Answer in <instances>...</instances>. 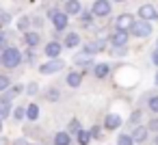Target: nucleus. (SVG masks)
Masks as SVG:
<instances>
[{"label": "nucleus", "instance_id": "36", "mask_svg": "<svg viewBox=\"0 0 158 145\" xmlns=\"http://www.w3.org/2000/svg\"><path fill=\"white\" fill-rule=\"evenodd\" d=\"M2 48H7V35L0 31V50H2Z\"/></svg>", "mask_w": 158, "mask_h": 145}, {"label": "nucleus", "instance_id": "16", "mask_svg": "<svg viewBox=\"0 0 158 145\" xmlns=\"http://www.w3.org/2000/svg\"><path fill=\"white\" fill-rule=\"evenodd\" d=\"M80 82H82V74H80V72H69V74H67V85H69L72 89H76Z\"/></svg>", "mask_w": 158, "mask_h": 145}, {"label": "nucleus", "instance_id": "13", "mask_svg": "<svg viewBox=\"0 0 158 145\" xmlns=\"http://www.w3.org/2000/svg\"><path fill=\"white\" fill-rule=\"evenodd\" d=\"M24 41H26L28 48H35V46L41 44V37H39V33H35V31H26V33H24Z\"/></svg>", "mask_w": 158, "mask_h": 145}, {"label": "nucleus", "instance_id": "19", "mask_svg": "<svg viewBox=\"0 0 158 145\" xmlns=\"http://www.w3.org/2000/svg\"><path fill=\"white\" fill-rule=\"evenodd\" d=\"M54 145H72L69 134H67V132H59V134L54 136Z\"/></svg>", "mask_w": 158, "mask_h": 145}, {"label": "nucleus", "instance_id": "20", "mask_svg": "<svg viewBox=\"0 0 158 145\" xmlns=\"http://www.w3.org/2000/svg\"><path fill=\"white\" fill-rule=\"evenodd\" d=\"M76 139H78L80 145H89V143H91V134H89L87 130H78V132H76Z\"/></svg>", "mask_w": 158, "mask_h": 145}, {"label": "nucleus", "instance_id": "11", "mask_svg": "<svg viewBox=\"0 0 158 145\" xmlns=\"http://www.w3.org/2000/svg\"><path fill=\"white\" fill-rule=\"evenodd\" d=\"M110 44H113L115 48H119V46H128V33H123V31L113 33V35H110Z\"/></svg>", "mask_w": 158, "mask_h": 145}, {"label": "nucleus", "instance_id": "8", "mask_svg": "<svg viewBox=\"0 0 158 145\" xmlns=\"http://www.w3.org/2000/svg\"><path fill=\"white\" fill-rule=\"evenodd\" d=\"M139 18L141 20H158V11L152 7V5H143V7H139Z\"/></svg>", "mask_w": 158, "mask_h": 145}, {"label": "nucleus", "instance_id": "44", "mask_svg": "<svg viewBox=\"0 0 158 145\" xmlns=\"http://www.w3.org/2000/svg\"><path fill=\"white\" fill-rule=\"evenodd\" d=\"M115 2H123V0H115Z\"/></svg>", "mask_w": 158, "mask_h": 145}, {"label": "nucleus", "instance_id": "33", "mask_svg": "<svg viewBox=\"0 0 158 145\" xmlns=\"http://www.w3.org/2000/svg\"><path fill=\"white\" fill-rule=\"evenodd\" d=\"M147 130H154V132H158V117L149 119V123H147Z\"/></svg>", "mask_w": 158, "mask_h": 145}, {"label": "nucleus", "instance_id": "42", "mask_svg": "<svg viewBox=\"0 0 158 145\" xmlns=\"http://www.w3.org/2000/svg\"><path fill=\"white\" fill-rule=\"evenodd\" d=\"M0 132H2V119H0Z\"/></svg>", "mask_w": 158, "mask_h": 145}, {"label": "nucleus", "instance_id": "1", "mask_svg": "<svg viewBox=\"0 0 158 145\" xmlns=\"http://www.w3.org/2000/svg\"><path fill=\"white\" fill-rule=\"evenodd\" d=\"M0 63H2L7 69H15V67L22 63V52H20L18 48L7 46V48H2V54H0Z\"/></svg>", "mask_w": 158, "mask_h": 145}, {"label": "nucleus", "instance_id": "35", "mask_svg": "<svg viewBox=\"0 0 158 145\" xmlns=\"http://www.w3.org/2000/svg\"><path fill=\"white\" fill-rule=\"evenodd\" d=\"M89 134H91V139H100L102 130H100V128H91V130H89Z\"/></svg>", "mask_w": 158, "mask_h": 145}, {"label": "nucleus", "instance_id": "10", "mask_svg": "<svg viewBox=\"0 0 158 145\" xmlns=\"http://www.w3.org/2000/svg\"><path fill=\"white\" fill-rule=\"evenodd\" d=\"M147 134H149L147 126H136V128H134V132H132L130 136H132V141H134V143H145V141H147Z\"/></svg>", "mask_w": 158, "mask_h": 145}, {"label": "nucleus", "instance_id": "32", "mask_svg": "<svg viewBox=\"0 0 158 145\" xmlns=\"http://www.w3.org/2000/svg\"><path fill=\"white\" fill-rule=\"evenodd\" d=\"M78 130H80V121H78V119H72V121H69V132L76 134Z\"/></svg>", "mask_w": 158, "mask_h": 145}, {"label": "nucleus", "instance_id": "9", "mask_svg": "<svg viewBox=\"0 0 158 145\" xmlns=\"http://www.w3.org/2000/svg\"><path fill=\"white\" fill-rule=\"evenodd\" d=\"M61 50H63V44H59V41H50V44H46V56L48 59H59V54H61Z\"/></svg>", "mask_w": 158, "mask_h": 145}, {"label": "nucleus", "instance_id": "39", "mask_svg": "<svg viewBox=\"0 0 158 145\" xmlns=\"http://www.w3.org/2000/svg\"><path fill=\"white\" fill-rule=\"evenodd\" d=\"M13 145H31V143H28V141H26V139H18V141H15V143H13Z\"/></svg>", "mask_w": 158, "mask_h": 145}, {"label": "nucleus", "instance_id": "38", "mask_svg": "<svg viewBox=\"0 0 158 145\" xmlns=\"http://www.w3.org/2000/svg\"><path fill=\"white\" fill-rule=\"evenodd\" d=\"M31 24H35V26H44V20H41V18H35Z\"/></svg>", "mask_w": 158, "mask_h": 145}, {"label": "nucleus", "instance_id": "23", "mask_svg": "<svg viewBox=\"0 0 158 145\" xmlns=\"http://www.w3.org/2000/svg\"><path fill=\"white\" fill-rule=\"evenodd\" d=\"M46 97H48L50 102H56V100L61 97V93H59V89H56V87H50V89L46 91Z\"/></svg>", "mask_w": 158, "mask_h": 145}, {"label": "nucleus", "instance_id": "21", "mask_svg": "<svg viewBox=\"0 0 158 145\" xmlns=\"http://www.w3.org/2000/svg\"><path fill=\"white\" fill-rule=\"evenodd\" d=\"M74 63H76V65H80V67L91 65V54H85V52H82L80 56H76V59H74Z\"/></svg>", "mask_w": 158, "mask_h": 145}, {"label": "nucleus", "instance_id": "24", "mask_svg": "<svg viewBox=\"0 0 158 145\" xmlns=\"http://www.w3.org/2000/svg\"><path fill=\"white\" fill-rule=\"evenodd\" d=\"M117 145H134V141H132V136H130V134H119Z\"/></svg>", "mask_w": 158, "mask_h": 145}, {"label": "nucleus", "instance_id": "27", "mask_svg": "<svg viewBox=\"0 0 158 145\" xmlns=\"http://www.w3.org/2000/svg\"><path fill=\"white\" fill-rule=\"evenodd\" d=\"M9 87H11V80H9V76L0 74V91H5V89H9Z\"/></svg>", "mask_w": 158, "mask_h": 145}, {"label": "nucleus", "instance_id": "17", "mask_svg": "<svg viewBox=\"0 0 158 145\" xmlns=\"http://www.w3.org/2000/svg\"><path fill=\"white\" fill-rule=\"evenodd\" d=\"M108 72H110V67H108L106 63H98V65L93 67V74H95V78H106V76H108Z\"/></svg>", "mask_w": 158, "mask_h": 145}, {"label": "nucleus", "instance_id": "5", "mask_svg": "<svg viewBox=\"0 0 158 145\" xmlns=\"http://www.w3.org/2000/svg\"><path fill=\"white\" fill-rule=\"evenodd\" d=\"M65 67V63L61 61V59H50L48 63H44L41 67H39V72L41 74H46V76H50V74H56V72H61Z\"/></svg>", "mask_w": 158, "mask_h": 145}, {"label": "nucleus", "instance_id": "31", "mask_svg": "<svg viewBox=\"0 0 158 145\" xmlns=\"http://www.w3.org/2000/svg\"><path fill=\"white\" fill-rule=\"evenodd\" d=\"M26 93H28V95H37V93H39V87H37V82H31V85L26 87Z\"/></svg>", "mask_w": 158, "mask_h": 145}, {"label": "nucleus", "instance_id": "41", "mask_svg": "<svg viewBox=\"0 0 158 145\" xmlns=\"http://www.w3.org/2000/svg\"><path fill=\"white\" fill-rule=\"evenodd\" d=\"M154 145H158V136H156V139H154Z\"/></svg>", "mask_w": 158, "mask_h": 145}, {"label": "nucleus", "instance_id": "2", "mask_svg": "<svg viewBox=\"0 0 158 145\" xmlns=\"http://www.w3.org/2000/svg\"><path fill=\"white\" fill-rule=\"evenodd\" d=\"M130 33L134 37H141V39H147L152 35V24L147 20H134L132 26H130Z\"/></svg>", "mask_w": 158, "mask_h": 145}, {"label": "nucleus", "instance_id": "6", "mask_svg": "<svg viewBox=\"0 0 158 145\" xmlns=\"http://www.w3.org/2000/svg\"><path fill=\"white\" fill-rule=\"evenodd\" d=\"M132 22H134V18H132L130 13H121V15L117 18L115 26H117V31H123V33H128V31H130V26H132Z\"/></svg>", "mask_w": 158, "mask_h": 145}, {"label": "nucleus", "instance_id": "29", "mask_svg": "<svg viewBox=\"0 0 158 145\" xmlns=\"http://www.w3.org/2000/svg\"><path fill=\"white\" fill-rule=\"evenodd\" d=\"M9 22H11V15L7 11H0V26H9Z\"/></svg>", "mask_w": 158, "mask_h": 145}, {"label": "nucleus", "instance_id": "15", "mask_svg": "<svg viewBox=\"0 0 158 145\" xmlns=\"http://www.w3.org/2000/svg\"><path fill=\"white\" fill-rule=\"evenodd\" d=\"M63 46H67V48H78V46H80V35H78V33H67Z\"/></svg>", "mask_w": 158, "mask_h": 145}, {"label": "nucleus", "instance_id": "37", "mask_svg": "<svg viewBox=\"0 0 158 145\" xmlns=\"http://www.w3.org/2000/svg\"><path fill=\"white\" fill-rule=\"evenodd\" d=\"M91 18H93L91 11H89V13H82V22H85V24H91Z\"/></svg>", "mask_w": 158, "mask_h": 145}, {"label": "nucleus", "instance_id": "28", "mask_svg": "<svg viewBox=\"0 0 158 145\" xmlns=\"http://www.w3.org/2000/svg\"><path fill=\"white\" fill-rule=\"evenodd\" d=\"M93 48H95V52H102V50L106 48V39H104V37H100L98 41H93Z\"/></svg>", "mask_w": 158, "mask_h": 145}, {"label": "nucleus", "instance_id": "12", "mask_svg": "<svg viewBox=\"0 0 158 145\" xmlns=\"http://www.w3.org/2000/svg\"><path fill=\"white\" fill-rule=\"evenodd\" d=\"M121 123H123L121 117L115 115V113H113V115H106V119H104V128H106V130H117Z\"/></svg>", "mask_w": 158, "mask_h": 145}, {"label": "nucleus", "instance_id": "43", "mask_svg": "<svg viewBox=\"0 0 158 145\" xmlns=\"http://www.w3.org/2000/svg\"><path fill=\"white\" fill-rule=\"evenodd\" d=\"M156 85H158V72H156Z\"/></svg>", "mask_w": 158, "mask_h": 145}, {"label": "nucleus", "instance_id": "25", "mask_svg": "<svg viewBox=\"0 0 158 145\" xmlns=\"http://www.w3.org/2000/svg\"><path fill=\"white\" fill-rule=\"evenodd\" d=\"M147 108H149L152 113H156V115H158V95H152V97H149V102H147Z\"/></svg>", "mask_w": 158, "mask_h": 145}, {"label": "nucleus", "instance_id": "40", "mask_svg": "<svg viewBox=\"0 0 158 145\" xmlns=\"http://www.w3.org/2000/svg\"><path fill=\"white\" fill-rule=\"evenodd\" d=\"M152 61H154V65H156V67H158V50H156V52H154V54H152Z\"/></svg>", "mask_w": 158, "mask_h": 145}, {"label": "nucleus", "instance_id": "7", "mask_svg": "<svg viewBox=\"0 0 158 145\" xmlns=\"http://www.w3.org/2000/svg\"><path fill=\"white\" fill-rule=\"evenodd\" d=\"M22 85H15V87H9V91L5 89V91H0V102H11L13 97H18L20 93H22Z\"/></svg>", "mask_w": 158, "mask_h": 145}, {"label": "nucleus", "instance_id": "30", "mask_svg": "<svg viewBox=\"0 0 158 145\" xmlns=\"http://www.w3.org/2000/svg\"><path fill=\"white\" fill-rule=\"evenodd\" d=\"M24 61H26V63H35V52H33V48H28V50L24 52Z\"/></svg>", "mask_w": 158, "mask_h": 145}, {"label": "nucleus", "instance_id": "4", "mask_svg": "<svg viewBox=\"0 0 158 145\" xmlns=\"http://www.w3.org/2000/svg\"><path fill=\"white\" fill-rule=\"evenodd\" d=\"M110 0H95L93 2V7H91V13L95 15V18H106V15H110Z\"/></svg>", "mask_w": 158, "mask_h": 145}, {"label": "nucleus", "instance_id": "18", "mask_svg": "<svg viewBox=\"0 0 158 145\" xmlns=\"http://www.w3.org/2000/svg\"><path fill=\"white\" fill-rule=\"evenodd\" d=\"M26 117H28L31 121H37V119H39V106H37V104H28V106H26Z\"/></svg>", "mask_w": 158, "mask_h": 145}, {"label": "nucleus", "instance_id": "34", "mask_svg": "<svg viewBox=\"0 0 158 145\" xmlns=\"http://www.w3.org/2000/svg\"><path fill=\"white\" fill-rule=\"evenodd\" d=\"M139 119H141V113H139V110H134V113L130 115V123H134V126H136V123H139Z\"/></svg>", "mask_w": 158, "mask_h": 145}, {"label": "nucleus", "instance_id": "22", "mask_svg": "<svg viewBox=\"0 0 158 145\" xmlns=\"http://www.w3.org/2000/svg\"><path fill=\"white\" fill-rule=\"evenodd\" d=\"M18 28H20V31H24V33H26V31H28V28H31V18H26V15H22V18H20V20H18Z\"/></svg>", "mask_w": 158, "mask_h": 145}, {"label": "nucleus", "instance_id": "3", "mask_svg": "<svg viewBox=\"0 0 158 145\" xmlns=\"http://www.w3.org/2000/svg\"><path fill=\"white\" fill-rule=\"evenodd\" d=\"M48 15H50V20H52V24H54L56 31H65V28H67L69 20H67V13H65V11H56V9H52Z\"/></svg>", "mask_w": 158, "mask_h": 145}, {"label": "nucleus", "instance_id": "26", "mask_svg": "<svg viewBox=\"0 0 158 145\" xmlns=\"http://www.w3.org/2000/svg\"><path fill=\"white\" fill-rule=\"evenodd\" d=\"M24 117H26V108H24V106H18V108L13 110V119H18V121H22Z\"/></svg>", "mask_w": 158, "mask_h": 145}, {"label": "nucleus", "instance_id": "14", "mask_svg": "<svg viewBox=\"0 0 158 145\" xmlns=\"http://www.w3.org/2000/svg\"><path fill=\"white\" fill-rule=\"evenodd\" d=\"M80 11H82V7H80L78 0H67L65 2V13L67 15H78Z\"/></svg>", "mask_w": 158, "mask_h": 145}]
</instances>
